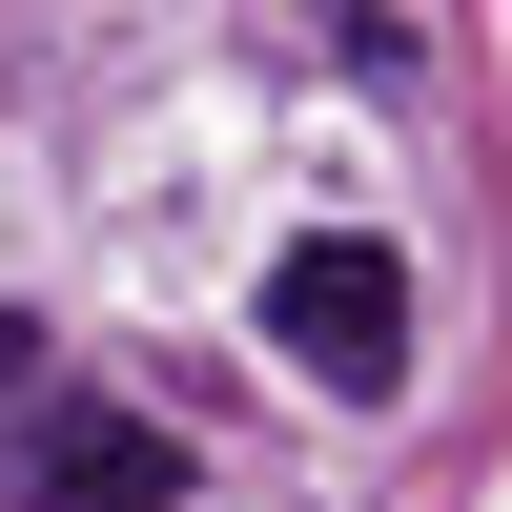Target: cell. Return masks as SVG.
I'll return each mask as SVG.
<instances>
[{
  "mask_svg": "<svg viewBox=\"0 0 512 512\" xmlns=\"http://www.w3.org/2000/svg\"><path fill=\"white\" fill-rule=\"evenodd\" d=\"M267 349L308 369V390H349V410H369V390L410 369V267H390L369 226H308V246L267 267Z\"/></svg>",
  "mask_w": 512,
  "mask_h": 512,
  "instance_id": "6da1fadb",
  "label": "cell"
},
{
  "mask_svg": "<svg viewBox=\"0 0 512 512\" xmlns=\"http://www.w3.org/2000/svg\"><path fill=\"white\" fill-rule=\"evenodd\" d=\"M21 512H185V451H164L144 410H41Z\"/></svg>",
  "mask_w": 512,
  "mask_h": 512,
  "instance_id": "7a4b0ae2",
  "label": "cell"
}]
</instances>
